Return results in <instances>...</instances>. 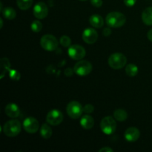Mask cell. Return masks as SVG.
<instances>
[{
  "mask_svg": "<svg viewBox=\"0 0 152 152\" xmlns=\"http://www.w3.org/2000/svg\"><path fill=\"white\" fill-rule=\"evenodd\" d=\"M105 22L110 28H120L125 25L126 18L125 15L120 12H111L107 15Z\"/></svg>",
  "mask_w": 152,
  "mask_h": 152,
  "instance_id": "1",
  "label": "cell"
},
{
  "mask_svg": "<svg viewBox=\"0 0 152 152\" xmlns=\"http://www.w3.org/2000/svg\"><path fill=\"white\" fill-rule=\"evenodd\" d=\"M22 130V125L17 120L7 121L3 126V133L9 137H14L19 134Z\"/></svg>",
  "mask_w": 152,
  "mask_h": 152,
  "instance_id": "2",
  "label": "cell"
},
{
  "mask_svg": "<svg viewBox=\"0 0 152 152\" xmlns=\"http://www.w3.org/2000/svg\"><path fill=\"white\" fill-rule=\"evenodd\" d=\"M126 63H127V59L126 56L121 53H113L108 58V65L113 69H121L125 67Z\"/></svg>",
  "mask_w": 152,
  "mask_h": 152,
  "instance_id": "3",
  "label": "cell"
},
{
  "mask_svg": "<svg viewBox=\"0 0 152 152\" xmlns=\"http://www.w3.org/2000/svg\"><path fill=\"white\" fill-rule=\"evenodd\" d=\"M40 45L47 51H53L58 48L59 42L54 36L51 34H46L40 39Z\"/></svg>",
  "mask_w": 152,
  "mask_h": 152,
  "instance_id": "4",
  "label": "cell"
},
{
  "mask_svg": "<svg viewBox=\"0 0 152 152\" xmlns=\"http://www.w3.org/2000/svg\"><path fill=\"white\" fill-rule=\"evenodd\" d=\"M100 129L105 134L111 135L117 129V123L115 120L111 116L105 117L101 120Z\"/></svg>",
  "mask_w": 152,
  "mask_h": 152,
  "instance_id": "5",
  "label": "cell"
},
{
  "mask_svg": "<svg viewBox=\"0 0 152 152\" xmlns=\"http://www.w3.org/2000/svg\"><path fill=\"white\" fill-rule=\"evenodd\" d=\"M92 65L90 62L87 60H80L74 65V73L80 77H85L87 76L91 72Z\"/></svg>",
  "mask_w": 152,
  "mask_h": 152,
  "instance_id": "6",
  "label": "cell"
},
{
  "mask_svg": "<svg viewBox=\"0 0 152 152\" xmlns=\"http://www.w3.org/2000/svg\"><path fill=\"white\" fill-rule=\"evenodd\" d=\"M66 110L68 115L72 119H78L84 112L83 107L80 102L77 101H72L69 102L67 105Z\"/></svg>",
  "mask_w": 152,
  "mask_h": 152,
  "instance_id": "7",
  "label": "cell"
},
{
  "mask_svg": "<svg viewBox=\"0 0 152 152\" xmlns=\"http://www.w3.org/2000/svg\"><path fill=\"white\" fill-rule=\"evenodd\" d=\"M86 54L85 48L80 45H73L68 48V55L74 60H81L86 56Z\"/></svg>",
  "mask_w": 152,
  "mask_h": 152,
  "instance_id": "8",
  "label": "cell"
},
{
  "mask_svg": "<svg viewBox=\"0 0 152 152\" xmlns=\"http://www.w3.org/2000/svg\"><path fill=\"white\" fill-rule=\"evenodd\" d=\"M63 120V114L57 109H53L49 111L46 117V122L51 126H58Z\"/></svg>",
  "mask_w": 152,
  "mask_h": 152,
  "instance_id": "9",
  "label": "cell"
},
{
  "mask_svg": "<svg viewBox=\"0 0 152 152\" xmlns=\"http://www.w3.org/2000/svg\"><path fill=\"white\" fill-rule=\"evenodd\" d=\"M24 129L29 134H34L39 129V124L37 119L34 117H27L23 122Z\"/></svg>",
  "mask_w": 152,
  "mask_h": 152,
  "instance_id": "10",
  "label": "cell"
},
{
  "mask_svg": "<svg viewBox=\"0 0 152 152\" xmlns=\"http://www.w3.org/2000/svg\"><path fill=\"white\" fill-rule=\"evenodd\" d=\"M48 14V7L44 2H38L34 7V15L38 19H45Z\"/></svg>",
  "mask_w": 152,
  "mask_h": 152,
  "instance_id": "11",
  "label": "cell"
},
{
  "mask_svg": "<svg viewBox=\"0 0 152 152\" xmlns=\"http://www.w3.org/2000/svg\"><path fill=\"white\" fill-rule=\"evenodd\" d=\"M98 39V34L95 29L92 28H88L83 31V39L87 44H94Z\"/></svg>",
  "mask_w": 152,
  "mask_h": 152,
  "instance_id": "12",
  "label": "cell"
},
{
  "mask_svg": "<svg viewBox=\"0 0 152 152\" xmlns=\"http://www.w3.org/2000/svg\"><path fill=\"white\" fill-rule=\"evenodd\" d=\"M140 136V132L139 129L135 127H131L126 129L124 134L125 139L128 142H136L139 139Z\"/></svg>",
  "mask_w": 152,
  "mask_h": 152,
  "instance_id": "13",
  "label": "cell"
},
{
  "mask_svg": "<svg viewBox=\"0 0 152 152\" xmlns=\"http://www.w3.org/2000/svg\"><path fill=\"white\" fill-rule=\"evenodd\" d=\"M5 114L10 118H16L20 114L18 105L15 103H9L5 107Z\"/></svg>",
  "mask_w": 152,
  "mask_h": 152,
  "instance_id": "14",
  "label": "cell"
},
{
  "mask_svg": "<svg viewBox=\"0 0 152 152\" xmlns=\"http://www.w3.org/2000/svg\"><path fill=\"white\" fill-rule=\"evenodd\" d=\"M89 22L93 28H101L104 25V20L99 14H94L89 18Z\"/></svg>",
  "mask_w": 152,
  "mask_h": 152,
  "instance_id": "15",
  "label": "cell"
},
{
  "mask_svg": "<svg viewBox=\"0 0 152 152\" xmlns=\"http://www.w3.org/2000/svg\"><path fill=\"white\" fill-rule=\"evenodd\" d=\"M80 125L82 127L86 130H89L93 128L94 125V120L93 117L89 115H84L82 117L81 120H80Z\"/></svg>",
  "mask_w": 152,
  "mask_h": 152,
  "instance_id": "16",
  "label": "cell"
},
{
  "mask_svg": "<svg viewBox=\"0 0 152 152\" xmlns=\"http://www.w3.org/2000/svg\"><path fill=\"white\" fill-rule=\"evenodd\" d=\"M142 20L146 25H152V7H147L143 10Z\"/></svg>",
  "mask_w": 152,
  "mask_h": 152,
  "instance_id": "17",
  "label": "cell"
},
{
  "mask_svg": "<svg viewBox=\"0 0 152 152\" xmlns=\"http://www.w3.org/2000/svg\"><path fill=\"white\" fill-rule=\"evenodd\" d=\"M53 131L48 126V123H44L40 129V135L44 139H48L52 136Z\"/></svg>",
  "mask_w": 152,
  "mask_h": 152,
  "instance_id": "18",
  "label": "cell"
},
{
  "mask_svg": "<svg viewBox=\"0 0 152 152\" xmlns=\"http://www.w3.org/2000/svg\"><path fill=\"white\" fill-rule=\"evenodd\" d=\"M114 117L117 121L123 122L128 118V114L124 109H117L114 112Z\"/></svg>",
  "mask_w": 152,
  "mask_h": 152,
  "instance_id": "19",
  "label": "cell"
},
{
  "mask_svg": "<svg viewBox=\"0 0 152 152\" xmlns=\"http://www.w3.org/2000/svg\"><path fill=\"white\" fill-rule=\"evenodd\" d=\"M1 13H2L3 16H4L5 19H9V20L13 19L16 16V11H15L14 9L10 7H5V8L3 9V10H1Z\"/></svg>",
  "mask_w": 152,
  "mask_h": 152,
  "instance_id": "20",
  "label": "cell"
},
{
  "mask_svg": "<svg viewBox=\"0 0 152 152\" xmlns=\"http://www.w3.org/2000/svg\"><path fill=\"white\" fill-rule=\"evenodd\" d=\"M0 65H1V77H0V78L2 79L4 77V74H5L6 71H9L10 69V64L8 59L4 57L1 59Z\"/></svg>",
  "mask_w": 152,
  "mask_h": 152,
  "instance_id": "21",
  "label": "cell"
},
{
  "mask_svg": "<svg viewBox=\"0 0 152 152\" xmlns=\"http://www.w3.org/2000/svg\"><path fill=\"white\" fill-rule=\"evenodd\" d=\"M34 0H16L18 7L22 10H26L31 7Z\"/></svg>",
  "mask_w": 152,
  "mask_h": 152,
  "instance_id": "22",
  "label": "cell"
},
{
  "mask_svg": "<svg viewBox=\"0 0 152 152\" xmlns=\"http://www.w3.org/2000/svg\"><path fill=\"white\" fill-rule=\"evenodd\" d=\"M126 73L129 77H135L138 74V68L134 64H129L126 67Z\"/></svg>",
  "mask_w": 152,
  "mask_h": 152,
  "instance_id": "23",
  "label": "cell"
},
{
  "mask_svg": "<svg viewBox=\"0 0 152 152\" xmlns=\"http://www.w3.org/2000/svg\"><path fill=\"white\" fill-rule=\"evenodd\" d=\"M31 30H32L34 32L38 33L40 31L42 28V24L41 22H39V20H34V22L31 23Z\"/></svg>",
  "mask_w": 152,
  "mask_h": 152,
  "instance_id": "24",
  "label": "cell"
},
{
  "mask_svg": "<svg viewBox=\"0 0 152 152\" xmlns=\"http://www.w3.org/2000/svg\"><path fill=\"white\" fill-rule=\"evenodd\" d=\"M9 76H10V78L13 81H19L21 77L20 73L13 69L9 70Z\"/></svg>",
  "mask_w": 152,
  "mask_h": 152,
  "instance_id": "25",
  "label": "cell"
},
{
  "mask_svg": "<svg viewBox=\"0 0 152 152\" xmlns=\"http://www.w3.org/2000/svg\"><path fill=\"white\" fill-rule=\"evenodd\" d=\"M59 42H60V44L64 47H70L71 45V39L68 36H62Z\"/></svg>",
  "mask_w": 152,
  "mask_h": 152,
  "instance_id": "26",
  "label": "cell"
},
{
  "mask_svg": "<svg viewBox=\"0 0 152 152\" xmlns=\"http://www.w3.org/2000/svg\"><path fill=\"white\" fill-rule=\"evenodd\" d=\"M94 111V107L91 104H87L83 107V111L86 114H91Z\"/></svg>",
  "mask_w": 152,
  "mask_h": 152,
  "instance_id": "27",
  "label": "cell"
},
{
  "mask_svg": "<svg viewBox=\"0 0 152 152\" xmlns=\"http://www.w3.org/2000/svg\"><path fill=\"white\" fill-rule=\"evenodd\" d=\"M91 3L95 7H100L102 5V0H91Z\"/></svg>",
  "mask_w": 152,
  "mask_h": 152,
  "instance_id": "28",
  "label": "cell"
},
{
  "mask_svg": "<svg viewBox=\"0 0 152 152\" xmlns=\"http://www.w3.org/2000/svg\"><path fill=\"white\" fill-rule=\"evenodd\" d=\"M137 0H124V3L128 7H132L135 4Z\"/></svg>",
  "mask_w": 152,
  "mask_h": 152,
  "instance_id": "29",
  "label": "cell"
},
{
  "mask_svg": "<svg viewBox=\"0 0 152 152\" xmlns=\"http://www.w3.org/2000/svg\"><path fill=\"white\" fill-rule=\"evenodd\" d=\"M102 34H103V35L105 36V37H108V36H109L110 34H111V28H105V29L103 30V31H102Z\"/></svg>",
  "mask_w": 152,
  "mask_h": 152,
  "instance_id": "30",
  "label": "cell"
},
{
  "mask_svg": "<svg viewBox=\"0 0 152 152\" xmlns=\"http://www.w3.org/2000/svg\"><path fill=\"white\" fill-rule=\"evenodd\" d=\"M74 72V70H71V68H67L65 71V75L68 76V77H71V76L73 75Z\"/></svg>",
  "mask_w": 152,
  "mask_h": 152,
  "instance_id": "31",
  "label": "cell"
},
{
  "mask_svg": "<svg viewBox=\"0 0 152 152\" xmlns=\"http://www.w3.org/2000/svg\"><path fill=\"white\" fill-rule=\"evenodd\" d=\"M99 152H113L114 151V150L112 149V148H109V147H103V148H100V149L99 150Z\"/></svg>",
  "mask_w": 152,
  "mask_h": 152,
  "instance_id": "32",
  "label": "cell"
},
{
  "mask_svg": "<svg viewBox=\"0 0 152 152\" xmlns=\"http://www.w3.org/2000/svg\"><path fill=\"white\" fill-rule=\"evenodd\" d=\"M147 37H148V39H149L151 42H152V28L148 32V34H147Z\"/></svg>",
  "mask_w": 152,
  "mask_h": 152,
  "instance_id": "33",
  "label": "cell"
},
{
  "mask_svg": "<svg viewBox=\"0 0 152 152\" xmlns=\"http://www.w3.org/2000/svg\"><path fill=\"white\" fill-rule=\"evenodd\" d=\"M0 22H1V26H0V28H2V26H3V21H2V19H0Z\"/></svg>",
  "mask_w": 152,
  "mask_h": 152,
  "instance_id": "34",
  "label": "cell"
},
{
  "mask_svg": "<svg viewBox=\"0 0 152 152\" xmlns=\"http://www.w3.org/2000/svg\"><path fill=\"white\" fill-rule=\"evenodd\" d=\"M80 1H87V0H80Z\"/></svg>",
  "mask_w": 152,
  "mask_h": 152,
  "instance_id": "35",
  "label": "cell"
}]
</instances>
